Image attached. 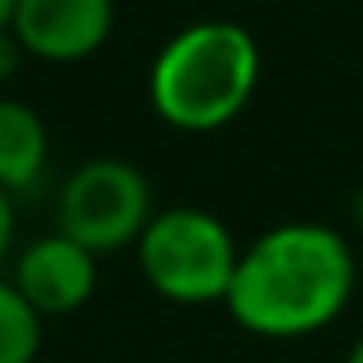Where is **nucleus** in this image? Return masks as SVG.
<instances>
[{"mask_svg": "<svg viewBox=\"0 0 363 363\" xmlns=\"http://www.w3.org/2000/svg\"><path fill=\"white\" fill-rule=\"evenodd\" d=\"M350 291V244L325 223H282L240 252L227 308L257 337H303L333 325Z\"/></svg>", "mask_w": 363, "mask_h": 363, "instance_id": "1", "label": "nucleus"}, {"mask_svg": "<svg viewBox=\"0 0 363 363\" xmlns=\"http://www.w3.org/2000/svg\"><path fill=\"white\" fill-rule=\"evenodd\" d=\"M261 77L257 39L235 22H197L179 30L150 69L154 111L184 133H214L231 124Z\"/></svg>", "mask_w": 363, "mask_h": 363, "instance_id": "2", "label": "nucleus"}, {"mask_svg": "<svg viewBox=\"0 0 363 363\" xmlns=\"http://www.w3.org/2000/svg\"><path fill=\"white\" fill-rule=\"evenodd\" d=\"M145 282L171 303H227L240 269V248L210 210L175 206L150 218L137 240Z\"/></svg>", "mask_w": 363, "mask_h": 363, "instance_id": "3", "label": "nucleus"}, {"mask_svg": "<svg viewBox=\"0 0 363 363\" xmlns=\"http://www.w3.org/2000/svg\"><path fill=\"white\" fill-rule=\"evenodd\" d=\"M150 184L124 158H94L60 189V235L99 252H116L150 227Z\"/></svg>", "mask_w": 363, "mask_h": 363, "instance_id": "4", "label": "nucleus"}, {"mask_svg": "<svg viewBox=\"0 0 363 363\" xmlns=\"http://www.w3.org/2000/svg\"><path fill=\"white\" fill-rule=\"evenodd\" d=\"M111 18V0H18L13 35L22 39L26 56L73 65L107 43Z\"/></svg>", "mask_w": 363, "mask_h": 363, "instance_id": "5", "label": "nucleus"}, {"mask_svg": "<svg viewBox=\"0 0 363 363\" xmlns=\"http://www.w3.org/2000/svg\"><path fill=\"white\" fill-rule=\"evenodd\" d=\"M94 282H99V265H94V252L73 244L69 235H48V240H35L22 261H18V291L35 303V312H77L90 295H94Z\"/></svg>", "mask_w": 363, "mask_h": 363, "instance_id": "6", "label": "nucleus"}, {"mask_svg": "<svg viewBox=\"0 0 363 363\" xmlns=\"http://www.w3.org/2000/svg\"><path fill=\"white\" fill-rule=\"evenodd\" d=\"M48 162V128L35 107L18 99H0V189L26 193Z\"/></svg>", "mask_w": 363, "mask_h": 363, "instance_id": "7", "label": "nucleus"}, {"mask_svg": "<svg viewBox=\"0 0 363 363\" xmlns=\"http://www.w3.org/2000/svg\"><path fill=\"white\" fill-rule=\"evenodd\" d=\"M43 342L35 303L18 291V282H0V363H35Z\"/></svg>", "mask_w": 363, "mask_h": 363, "instance_id": "8", "label": "nucleus"}, {"mask_svg": "<svg viewBox=\"0 0 363 363\" xmlns=\"http://www.w3.org/2000/svg\"><path fill=\"white\" fill-rule=\"evenodd\" d=\"M22 56H26V48H22V39L13 35V26H5V30H0V82H9V77L18 73V65H22Z\"/></svg>", "mask_w": 363, "mask_h": 363, "instance_id": "9", "label": "nucleus"}, {"mask_svg": "<svg viewBox=\"0 0 363 363\" xmlns=\"http://www.w3.org/2000/svg\"><path fill=\"white\" fill-rule=\"evenodd\" d=\"M9 240H13V206H9V193L0 189V261L9 252Z\"/></svg>", "mask_w": 363, "mask_h": 363, "instance_id": "10", "label": "nucleus"}, {"mask_svg": "<svg viewBox=\"0 0 363 363\" xmlns=\"http://www.w3.org/2000/svg\"><path fill=\"white\" fill-rule=\"evenodd\" d=\"M13 9H18V0H0V30L13 26Z\"/></svg>", "mask_w": 363, "mask_h": 363, "instance_id": "11", "label": "nucleus"}, {"mask_svg": "<svg viewBox=\"0 0 363 363\" xmlns=\"http://www.w3.org/2000/svg\"><path fill=\"white\" fill-rule=\"evenodd\" d=\"M346 363H363V337L350 346V354H346Z\"/></svg>", "mask_w": 363, "mask_h": 363, "instance_id": "12", "label": "nucleus"}]
</instances>
